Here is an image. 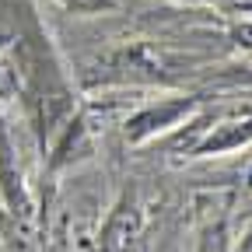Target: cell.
<instances>
[{
	"instance_id": "cell-1",
	"label": "cell",
	"mask_w": 252,
	"mask_h": 252,
	"mask_svg": "<svg viewBox=\"0 0 252 252\" xmlns=\"http://www.w3.org/2000/svg\"><path fill=\"white\" fill-rule=\"evenodd\" d=\"M196 112H200V98H193V94L158 98V102H147V105H140L137 112H130L123 119V137L140 147L154 137H165V133L179 130V126L189 123Z\"/></svg>"
},
{
	"instance_id": "cell-2",
	"label": "cell",
	"mask_w": 252,
	"mask_h": 252,
	"mask_svg": "<svg viewBox=\"0 0 252 252\" xmlns=\"http://www.w3.org/2000/svg\"><path fill=\"white\" fill-rule=\"evenodd\" d=\"M140 249H144V207L137 186H126L98 228V252H140Z\"/></svg>"
},
{
	"instance_id": "cell-3",
	"label": "cell",
	"mask_w": 252,
	"mask_h": 252,
	"mask_svg": "<svg viewBox=\"0 0 252 252\" xmlns=\"http://www.w3.org/2000/svg\"><path fill=\"white\" fill-rule=\"evenodd\" d=\"M94 154V137H91V123L81 109H74L67 116V123L53 133V151H49V168L63 172V168H74L81 161Z\"/></svg>"
},
{
	"instance_id": "cell-4",
	"label": "cell",
	"mask_w": 252,
	"mask_h": 252,
	"mask_svg": "<svg viewBox=\"0 0 252 252\" xmlns=\"http://www.w3.org/2000/svg\"><path fill=\"white\" fill-rule=\"evenodd\" d=\"M249 144H252V116H235V119L210 123L203 137L193 144L189 158H224V154L245 151Z\"/></svg>"
},
{
	"instance_id": "cell-5",
	"label": "cell",
	"mask_w": 252,
	"mask_h": 252,
	"mask_svg": "<svg viewBox=\"0 0 252 252\" xmlns=\"http://www.w3.org/2000/svg\"><path fill=\"white\" fill-rule=\"evenodd\" d=\"M196 252H231L228 207H207L196 228Z\"/></svg>"
},
{
	"instance_id": "cell-6",
	"label": "cell",
	"mask_w": 252,
	"mask_h": 252,
	"mask_svg": "<svg viewBox=\"0 0 252 252\" xmlns=\"http://www.w3.org/2000/svg\"><path fill=\"white\" fill-rule=\"evenodd\" d=\"M21 94V74L18 63H11L7 56H0V102H14Z\"/></svg>"
},
{
	"instance_id": "cell-7",
	"label": "cell",
	"mask_w": 252,
	"mask_h": 252,
	"mask_svg": "<svg viewBox=\"0 0 252 252\" xmlns=\"http://www.w3.org/2000/svg\"><path fill=\"white\" fill-rule=\"evenodd\" d=\"M56 4L74 14H112L123 0H56Z\"/></svg>"
},
{
	"instance_id": "cell-8",
	"label": "cell",
	"mask_w": 252,
	"mask_h": 252,
	"mask_svg": "<svg viewBox=\"0 0 252 252\" xmlns=\"http://www.w3.org/2000/svg\"><path fill=\"white\" fill-rule=\"evenodd\" d=\"M231 39L238 46H252V18H242L235 28H231Z\"/></svg>"
},
{
	"instance_id": "cell-9",
	"label": "cell",
	"mask_w": 252,
	"mask_h": 252,
	"mask_svg": "<svg viewBox=\"0 0 252 252\" xmlns=\"http://www.w3.org/2000/svg\"><path fill=\"white\" fill-rule=\"evenodd\" d=\"M235 14H238V18H252V0H238V4H235Z\"/></svg>"
},
{
	"instance_id": "cell-10",
	"label": "cell",
	"mask_w": 252,
	"mask_h": 252,
	"mask_svg": "<svg viewBox=\"0 0 252 252\" xmlns=\"http://www.w3.org/2000/svg\"><path fill=\"white\" fill-rule=\"evenodd\" d=\"M238 252H252V228H249V235L242 238V245H238Z\"/></svg>"
},
{
	"instance_id": "cell-11",
	"label": "cell",
	"mask_w": 252,
	"mask_h": 252,
	"mask_svg": "<svg viewBox=\"0 0 252 252\" xmlns=\"http://www.w3.org/2000/svg\"><path fill=\"white\" fill-rule=\"evenodd\" d=\"M186 4H231V0H186Z\"/></svg>"
}]
</instances>
